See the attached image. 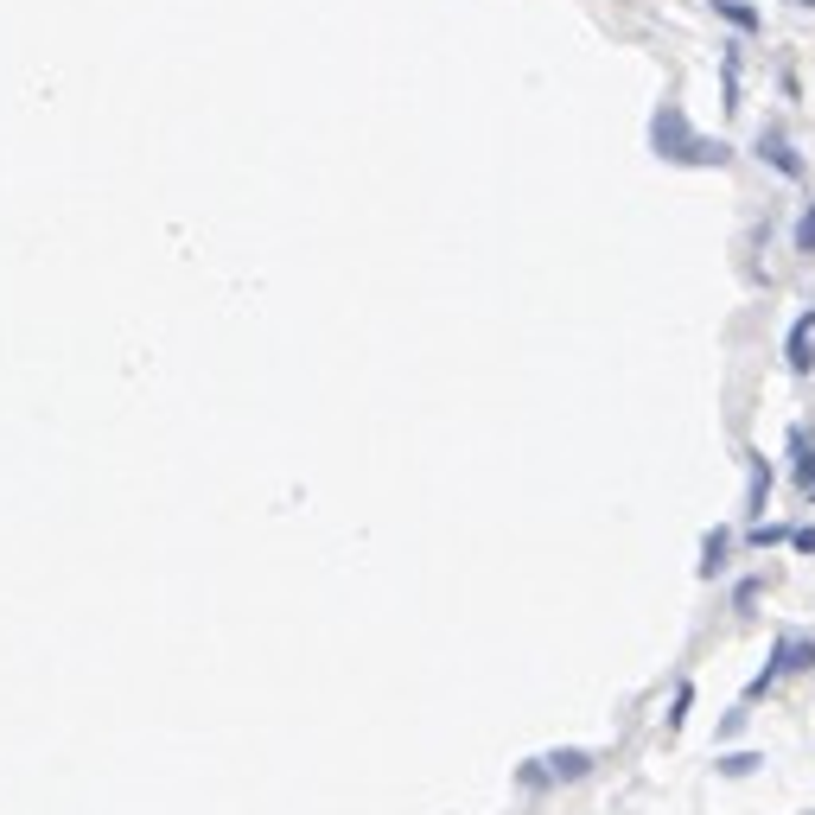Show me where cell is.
Instances as JSON below:
<instances>
[{"instance_id": "2", "label": "cell", "mask_w": 815, "mask_h": 815, "mask_svg": "<svg viewBox=\"0 0 815 815\" xmlns=\"http://www.w3.org/2000/svg\"><path fill=\"white\" fill-rule=\"evenodd\" d=\"M796 669H815V637H796V631H784L771 644V663H765V675H752V688H745V701H758L765 688L777 682V675H796Z\"/></svg>"}, {"instance_id": "4", "label": "cell", "mask_w": 815, "mask_h": 815, "mask_svg": "<svg viewBox=\"0 0 815 815\" xmlns=\"http://www.w3.org/2000/svg\"><path fill=\"white\" fill-rule=\"evenodd\" d=\"M542 765H548V777H554V784H574V777H586V771H593V752L567 745V752H548Z\"/></svg>"}, {"instance_id": "11", "label": "cell", "mask_w": 815, "mask_h": 815, "mask_svg": "<svg viewBox=\"0 0 815 815\" xmlns=\"http://www.w3.org/2000/svg\"><path fill=\"white\" fill-rule=\"evenodd\" d=\"M688 707H695V688L682 682V688H675V701H669V726H682V720H688Z\"/></svg>"}, {"instance_id": "1", "label": "cell", "mask_w": 815, "mask_h": 815, "mask_svg": "<svg viewBox=\"0 0 815 815\" xmlns=\"http://www.w3.org/2000/svg\"><path fill=\"white\" fill-rule=\"evenodd\" d=\"M656 153H663V160H695V166H720L726 160V147L720 141H701V134L682 121L675 102H663V115H656Z\"/></svg>"}, {"instance_id": "12", "label": "cell", "mask_w": 815, "mask_h": 815, "mask_svg": "<svg viewBox=\"0 0 815 815\" xmlns=\"http://www.w3.org/2000/svg\"><path fill=\"white\" fill-rule=\"evenodd\" d=\"M796 249H803V255H815V204L803 211V223H796Z\"/></svg>"}, {"instance_id": "8", "label": "cell", "mask_w": 815, "mask_h": 815, "mask_svg": "<svg viewBox=\"0 0 815 815\" xmlns=\"http://www.w3.org/2000/svg\"><path fill=\"white\" fill-rule=\"evenodd\" d=\"M790 453H796V478H803V491L815 484V446H809V433H790Z\"/></svg>"}, {"instance_id": "5", "label": "cell", "mask_w": 815, "mask_h": 815, "mask_svg": "<svg viewBox=\"0 0 815 815\" xmlns=\"http://www.w3.org/2000/svg\"><path fill=\"white\" fill-rule=\"evenodd\" d=\"M758 153H765V160H771L777 172H784V179H803V160L790 153V141H784V134H758Z\"/></svg>"}, {"instance_id": "6", "label": "cell", "mask_w": 815, "mask_h": 815, "mask_svg": "<svg viewBox=\"0 0 815 815\" xmlns=\"http://www.w3.org/2000/svg\"><path fill=\"white\" fill-rule=\"evenodd\" d=\"M726 548H733V535H726V529H714V535L701 542V580H714L720 567H726Z\"/></svg>"}, {"instance_id": "15", "label": "cell", "mask_w": 815, "mask_h": 815, "mask_svg": "<svg viewBox=\"0 0 815 815\" xmlns=\"http://www.w3.org/2000/svg\"><path fill=\"white\" fill-rule=\"evenodd\" d=\"M809 497H815V484H809Z\"/></svg>"}, {"instance_id": "13", "label": "cell", "mask_w": 815, "mask_h": 815, "mask_svg": "<svg viewBox=\"0 0 815 815\" xmlns=\"http://www.w3.org/2000/svg\"><path fill=\"white\" fill-rule=\"evenodd\" d=\"M790 548H796V554H815V529L803 523V529H796V535H790Z\"/></svg>"}, {"instance_id": "14", "label": "cell", "mask_w": 815, "mask_h": 815, "mask_svg": "<svg viewBox=\"0 0 815 815\" xmlns=\"http://www.w3.org/2000/svg\"><path fill=\"white\" fill-rule=\"evenodd\" d=\"M796 7H815V0H796Z\"/></svg>"}, {"instance_id": "9", "label": "cell", "mask_w": 815, "mask_h": 815, "mask_svg": "<svg viewBox=\"0 0 815 815\" xmlns=\"http://www.w3.org/2000/svg\"><path fill=\"white\" fill-rule=\"evenodd\" d=\"M758 765H765V752H726L714 771H720V777H752Z\"/></svg>"}, {"instance_id": "7", "label": "cell", "mask_w": 815, "mask_h": 815, "mask_svg": "<svg viewBox=\"0 0 815 815\" xmlns=\"http://www.w3.org/2000/svg\"><path fill=\"white\" fill-rule=\"evenodd\" d=\"M765 497H771V465L752 453V497H745V510H752V516H765Z\"/></svg>"}, {"instance_id": "10", "label": "cell", "mask_w": 815, "mask_h": 815, "mask_svg": "<svg viewBox=\"0 0 815 815\" xmlns=\"http://www.w3.org/2000/svg\"><path fill=\"white\" fill-rule=\"evenodd\" d=\"M714 13H720L726 26H739V32H752V26H758V13H752V7H739V0H714Z\"/></svg>"}, {"instance_id": "3", "label": "cell", "mask_w": 815, "mask_h": 815, "mask_svg": "<svg viewBox=\"0 0 815 815\" xmlns=\"http://www.w3.org/2000/svg\"><path fill=\"white\" fill-rule=\"evenodd\" d=\"M784 363H790V370L796 376H809L815 370V306L803 312V319H796L790 325V344H784Z\"/></svg>"}]
</instances>
